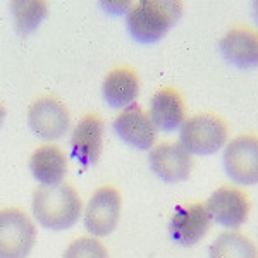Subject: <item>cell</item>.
Returning a JSON list of instances; mask_svg holds the SVG:
<instances>
[{
	"label": "cell",
	"instance_id": "cell-1",
	"mask_svg": "<svg viewBox=\"0 0 258 258\" xmlns=\"http://www.w3.org/2000/svg\"><path fill=\"white\" fill-rule=\"evenodd\" d=\"M184 12L177 0H138L127 11V31L136 41L157 43L172 30Z\"/></svg>",
	"mask_w": 258,
	"mask_h": 258
},
{
	"label": "cell",
	"instance_id": "cell-2",
	"mask_svg": "<svg viewBox=\"0 0 258 258\" xmlns=\"http://www.w3.org/2000/svg\"><path fill=\"white\" fill-rule=\"evenodd\" d=\"M33 217L48 231H66L81 217L83 203L78 191L69 184L40 186L33 195Z\"/></svg>",
	"mask_w": 258,
	"mask_h": 258
},
{
	"label": "cell",
	"instance_id": "cell-3",
	"mask_svg": "<svg viewBox=\"0 0 258 258\" xmlns=\"http://www.w3.org/2000/svg\"><path fill=\"white\" fill-rule=\"evenodd\" d=\"M229 129L215 114H198L186 119L179 133V143L191 155H212L226 147Z\"/></svg>",
	"mask_w": 258,
	"mask_h": 258
},
{
	"label": "cell",
	"instance_id": "cell-4",
	"mask_svg": "<svg viewBox=\"0 0 258 258\" xmlns=\"http://www.w3.org/2000/svg\"><path fill=\"white\" fill-rule=\"evenodd\" d=\"M36 243L31 217L19 209L0 210V258H26Z\"/></svg>",
	"mask_w": 258,
	"mask_h": 258
},
{
	"label": "cell",
	"instance_id": "cell-5",
	"mask_svg": "<svg viewBox=\"0 0 258 258\" xmlns=\"http://www.w3.org/2000/svg\"><path fill=\"white\" fill-rule=\"evenodd\" d=\"M227 177L239 186L258 184V136L239 135L226 145L222 155Z\"/></svg>",
	"mask_w": 258,
	"mask_h": 258
},
{
	"label": "cell",
	"instance_id": "cell-6",
	"mask_svg": "<svg viewBox=\"0 0 258 258\" xmlns=\"http://www.w3.org/2000/svg\"><path fill=\"white\" fill-rule=\"evenodd\" d=\"M122 198L117 188L103 186L91 195L85 210V227L95 238H105L115 231L120 219Z\"/></svg>",
	"mask_w": 258,
	"mask_h": 258
},
{
	"label": "cell",
	"instance_id": "cell-7",
	"mask_svg": "<svg viewBox=\"0 0 258 258\" xmlns=\"http://www.w3.org/2000/svg\"><path fill=\"white\" fill-rule=\"evenodd\" d=\"M28 124L41 140H59L69 131V110L59 98L47 95L31 103L28 110Z\"/></svg>",
	"mask_w": 258,
	"mask_h": 258
},
{
	"label": "cell",
	"instance_id": "cell-8",
	"mask_svg": "<svg viewBox=\"0 0 258 258\" xmlns=\"http://www.w3.org/2000/svg\"><path fill=\"white\" fill-rule=\"evenodd\" d=\"M207 210L212 220L222 227L239 229L249 217L251 202L243 189L234 186H220L207 200Z\"/></svg>",
	"mask_w": 258,
	"mask_h": 258
},
{
	"label": "cell",
	"instance_id": "cell-9",
	"mask_svg": "<svg viewBox=\"0 0 258 258\" xmlns=\"http://www.w3.org/2000/svg\"><path fill=\"white\" fill-rule=\"evenodd\" d=\"M148 162L153 174L169 184L189 179L193 170V155L179 141H164L153 147Z\"/></svg>",
	"mask_w": 258,
	"mask_h": 258
},
{
	"label": "cell",
	"instance_id": "cell-10",
	"mask_svg": "<svg viewBox=\"0 0 258 258\" xmlns=\"http://www.w3.org/2000/svg\"><path fill=\"white\" fill-rule=\"evenodd\" d=\"M210 215L202 203L179 205L169 222V236L179 246H195L207 236L210 229Z\"/></svg>",
	"mask_w": 258,
	"mask_h": 258
},
{
	"label": "cell",
	"instance_id": "cell-11",
	"mask_svg": "<svg viewBox=\"0 0 258 258\" xmlns=\"http://www.w3.org/2000/svg\"><path fill=\"white\" fill-rule=\"evenodd\" d=\"M103 133L105 124L98 115H83L71 133V157L83 167L95 165L102 155Z\"/></svg>",
	"mask_w": 258,
	"mask_h": 258
},
{
	"label": "cell",
	"instance_id": "cell-12",
	"mask_svg": "<svg viewBox=\"0 0 258 258\" xmlns=\"http://www.w3.org/2000/svg\"><path fill=\"white\" fill-rule=\"evenodd\" d=\"M114 129L124 143L136 150H152L157 140V127L148 112L138 103L126 107L114 120Z\"/></svg>",
	"mask_w": 258,
	"mask_h": 258
},
{
	"label": "cell",
	"instance_id": "cell-13",
	"mask_svg": "<svg viewBox=\"0 0 258 258\" xmlns=\"http://www.w3.org/2000/svg\"><path fill=\"white\" fill-rule=\"evenodd\" d=\"M220 53L232 66L249 69L258 66V31L249 26H234L219 41Z\"/></svg>",
	"mask_w": 258,
	"mask_h": 258
},
{
	"label": "cell",
	"instance_id": "cell-14",
	"mask_svg": "<svg viewBox=\"0 0 258 258\" xmlns=\"http://www.w3.org/2000/svg\"><path fill=\"white\" fill-rule=\"evenodd\" d=\"M148 115L160 131H176L186 120L184 98L172 86L160 88L150 100Z\"/></svg>",
	"mask_w": 258,
	"mask_h": 258
},
{
	"label": "cell",
	"instance_id": "cell-15",
	"mask_svg": "<svg viewBox=\"0 0 258 258\" xmlns=\"http://www.w3.org/2000/svg\"><path fill=\"white\" fill-rule=\"evenodd\" d=\"M140 93V78L131 68H115L102 83V95L112 109H126L135 103Z\"/></svg>",
	"mask_w": 258,
	"mask_h": 258
},
{
	"label": "cell",
	"instance_id": "cell-16",
	"mask_svg": "<svg viewBox=\"0 0 258 258\" xmlns=\"http://www.w3.org/2000/svg\"><path fill=\"white\" fill-rule=\"evenodd\" d=\"M31 176L41 186L60 184L68 174V159L57 145H43L30 157Z\"/></svg>",
	"mask_w": 258,
	"mask_h": 258
},
{
	"label": "cell",
	"instance_id": "cell-17",
	"mask_svg": "<svg viewBox=\"0 0 258 258\" xmlns=\"http://www.w3.org/2000/svg\"><path fill=\"white\" fill-rule=\"evenodd\" d=\"M209 258H258V248L248 236L229 231L212 243Z\"/></svg>",
	"mask_w": 258,
	"mask_h": 258
},
{
	"label": "cell",
	"instance_id": "cell-18",
	"mask_svg": "<svg viewBox=\"0 0 258 258\" xmlns=\"http://www.w3.org/2000/svg\"><path fill=\"white\" fill-rule=\"evenodd\" d=\"M16 31L21 36L30 35L41 24L48 14V4L41 0H16L11 4Z\"/></svg>",
	"mask_w": 258,
	"mask_h": 258
},
{
	"label": "cell",
	"instance_id": "cell-19",
	"mask_svg": "<svg viewBox=\"0 0 258 258\" xmlns=\"http://www.w3.org/2000/svg\"><path fill=\"white\" fill-rule=\"evenodd\" d=\"M64 258H109V251L98 239L78 238L68 246Z\"/></svg>",
	"mask_w": 258,
	"mask_h": 258
},
{
	"label": "cell",
	"instance_id": "cell-20",
	"mask_svg": "<svg viewBox=\"0 0 258 258\" xmlns=\"http://www.w3.org/2000/svg\"><path fill=\"white\" fill-rule=\"evenodd\" d=\"M251 9H253V16H255V19H256V23H258V0H256V2H253Z\"/></svg>",
	"mask_w": 258,
	"mask_h": 258
},
{
	"label": "cell",
	"instance_id": "cell-21",
	"mask_svg": "<svg viewBox=\"0 0 258 258\" xmlns=\"http://www.w3.org/2000/svg\"><path fill=\"white\" fill-rule=\"evenodd\" d=\"M4 117H6V110H4L2 103H0V126H2V120H4Z\"/></svg>",
	"mask_w": 258,
	"mask_h": 258
}]
</instances>
